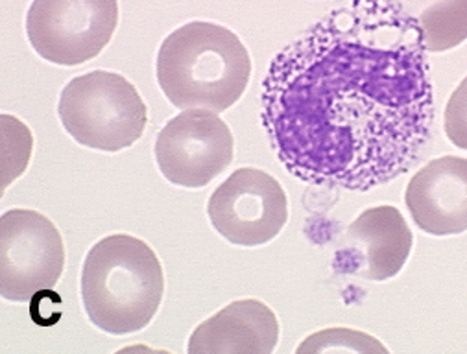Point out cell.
I'll list each match as a JSON object with an SVG mask.
<instances>
[{
    "label": "cell",
    "mask_w": 467,
    "mask_h": 354,
    "mask_svg": "<svg viewBox=\"0 0 467 354\" xmlns=\"http://www.w3.org/2000/svg\"><path fill=\"white\" fill-rule=\"evenodd\" d=\"M420 26L394 0H349L270 63L261 120L288 174L368 192L407 174L434 124Z\"/></svg>",
    "instance_id": "1"
},
{
    "label": "cell",
    "mask_w": 467,
    "mask_h": 354,
    "mask_svg": "<svg viewBox=\"0 0 467 354\" xmlns=\"http://www.w3.org/2000/svg\"><path fill=\"white\" fill-rule=\"evenodd\" d=\"M155 70L174 107L223 113L248 89L252 57L233 30L192 21L165 37Z\"/></svg>",
    "instance_id": "2"
},
{
    "label": "cell",
    "mask_w": 467,
    "mask_h": 354,
    "mask_svg": "<svg viewBox=\"0 0 467 354\" xmlns=\"http://www.w3.org/2000/svg\"><path fill=\"white\" fill-rule=\"evenodd\" d=\"M80 288L89 321L108 334L124 336L142 330L160 312L165 273L144 240L119 233L89 249Z\"/></svg>",
    "instance_id": "3"
},
{
    "label": "cell",
    "mask_w": 467,
    "mask_h": 354,
    "mask_svg": "<svg viewBox=\"0 0 467 354\" xmlns=\"http://www.w3.org/2000/svg\"><path fill=\"white\" fill-rule=\"evenodd\" d=\"M57 115L78 145L109 154L133 147L148 124V109L135 86L109 70L70 80L61 91Z\"/></svg>",
    "instance_id": "4"
},
{
    "label": "cell",
    "mask_w": 467,
    "mask_h": 354,
    "mask_svg": "<svg viewBox=\"0 0 467 354\" xmlns=\"http://www.w3.org/2000/svg\"><path fill=\"white\" fill-rule=\"evenodd\" d=\"M65 244L50 218L32 208H12L0 218V296L26 303L52 290L63 275Z\"/></svg>",
    "instance_id": "5"
},
{
    "label": "cell",
    "mask_w": 467,
    "mask_h": 354,
    "mask_svg": "<svg viewBox=\"0 0 467 354\" xmlns=\"http://www.w3.org/2000/svg\"><path fill=\"white\" fill-rule=\"evenodd\" d=\"M117 25V0H34L26 15L34 50L61 66L95 59L109 45Z\"/></svg>",
    "instance_id": "6"
},
{
    "label": "cell",
    "mask_w": 467,
    "mask_h": 354,
    "mask_svg": "<svg viewBox=\"0 0 467 354\" xmlns=\"http://www.w3.org/2000/svg\"><path fill=\"white\" fill-rule=\"evenodd\" d=\"M207 217L227 242L257 248L272 242L286 226L288 197L265 170L239 168L211 194Z\"/></svg>",
    "instance_id": "7"
},
{
    "label": "cell",
    "mask_w": 467,
    "mask_h": 354,
    "mask_svg": "<svg viewBox=\"0 0 467 354\" xmlns=\"http://www.w3.org/2000/svg\"><path fill=\"white\" fill-rule=\"evenodd\" d=\"M235 156V140L218 113L185 109L165 124L155 140V161L167 181L203 188Z\"/></svg>",
    "instance_id": "8"
},
{
    "label": "cell",
    "mask_w": 467,
    "mask_h": 354,
    "mask_svg": "<svg viewBox=\"0 0 467 354\" xmlns=\"http://www.w3.org/2000/svg\"><path fill=\"white\" fill-rule=\"evenodd\" d=\"M414 235L394 205L366 208L348 228L335 251L338 273L382 282L396 277L407 264Z\"/></svg>",
    "instance_id": "9"
},
{
    "label": "cell",
    "mask_w": 467,
    "mask_h": 354,
    "mask_svg": "<svg viewBox=\"0 0 467 354\" xmlns=\"http://www.w3.org/2000/svg\"><path fill=\"white\" fill-rule=\"evenodd\" d=\"M405 203L414 224L432 237L467 231V159L443 156L410 179Z\"/></svg>",
    "instance_id": "10"
},
{
    "label": "cell",
    "mask_w": 467,
    "mask_h": 354,
    "mask_svg": "<svg viewBox=\"0 0 467 354\" xmlns=\"http://www.w3.org/2000/svg\"><path fill=\"white\" fill-rule=\"evenodd\" d=\"M279 341V321L259 299H241L200 323L191 334V354H270Z\"/></svg>",
    "instance_id": "11"
},
{
    "label": "cell",
    "mask_w": 467,
    "mask_h": 354,
    "mask_svg": "<svg viewBox=\"0 0 467 354\" xmlns=\"http://www.w3.org/2000/svg\"><path fill=\"white\" fill-rule=\"evenodd\" d=\"M420 26L427 52H447L467 39V0H394Z\"/></svg>",
    "instance_id": "12"
},
{
    "label": "cell",
    "mask_w": 467,
    "mask_h": 354,
    "mask_svg": "<svg viewBox=\"0 0 467 354\" xmlns=\"http://www.w3.org/2000/svg\"><path fill=\"white\" fill-rule=\"evenodd\" d=\"M317 352H388L386 347L373 336L351 329H326L308 336L299 347L297 354Z\"/></svg>",
    "instance_id": "13"
},
{
    "label": "cell",
    "mask_w": 467,
    "mask_h": 354,
    "mask_svg": "<svg viewBox=\"0 0 467 354\" xmlns=\"http://www.w3.org/2000/svg\"><path fill=\"white\" fill-rule=\"evenodd\" d=\"M443 129L456 148L467 150V76L447 100L443 111Z\"/></svg>",
    "instance_id": "14"
}]
</instances>
